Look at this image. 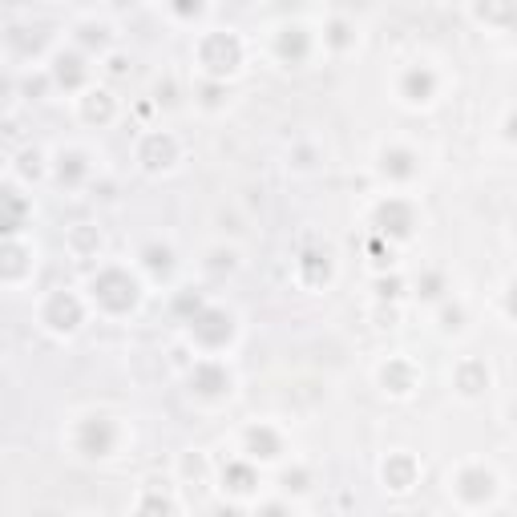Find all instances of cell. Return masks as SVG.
Here are the masks:
<instances>
[{
	"instance_id": "obj_30",
	"label": "cell",
	"mask_w": 517,
	"mask_h": 517,
	"mask_svg": "<svg viewBox=\"0 0 517 517\" xmlns=\"http://www.w3.org/2000/svg\"><path fill=\"white\" fill-rule=\"evenodd\" d=\"M501 138H505L509 146H517V110H509V114H505V122H501Z\"/></svg>"
},
{
	"instance_id": "obj_4",
	"label": "cell",
	"mask_w": 517,
	"mask_h": 517,
	"mask_svg": "<svg viewBox=\"0 0 517 517\" xmlns=\"http://www.w3.org/2000/svg\"><path fill=\"white\" fill-rule=\"evenodd\" d=\"M316 49H320V33L307 29L303 21H283L275 29V37H271V53L287 69H303L307 61L316 57Z\"/></svg>"
},
{
	"instance_id": "obj_10",
	"label": "cell",
	"mask_w": 517,
	"mask_h": 517,
	"mask_svg": "<svg viewBox=\"0 0 517 517\" xmlns=\"http://www.w3.org/2000/svg\"><path fill=\"white\" fill-rule=\"evenodd\" d=\"M231 388H235V376H231L227 360H219V356H202L190 368V392L202 400H227Z\"/></svg>"
},
{
	"instance_id": "obj_6",
	"label": "cell",
	"mask_w": 517,
	"mask_h": 517,
	"mask_svg": "<svg viewBox=\"0 0 517 517\" xmlns=\"http://www.w3.org/2000/svg\"><path fill=\"white\" fill-rule=\"evenodd\" d=\"M122 445V429L114 417H106V412H93V417H85L73 433V449L89 461H101V457H114Z\"/></svg>"
},
{
	"instance_id": "obj_15",
	"label": "cell",
	"mask_w": 517,
	"mask_h": 517,
	"mask_svg": "<svg viewBox=\"0 0 517 517\" xmlns=\"http://www.w3.org/2000/svg\"><path fill=\"white\" fill-rule=\"evenodd\" d=\"M138 162H142L146 170H170V166L178 162V142H174L166 130H154V134H146V138H142V146H138Z\"/></svg>"
},
{
	"instance_id": "obj_1",
	"label": "cell",
	"mask_w": 517,
	"mask_h": 517,
	"mask_svg": "<svg viewBox=\"0 0 517 517\" xmlns=\"http://www.w3.org/2000/svg\"><path fill=\"white\" fill-rule=\"evenodd\" d=\"M194 61L202 69V81H227L239 73L243 65V41L235 29H211L198 37V49H194Z\"/></svg>"
},
{
	"instance_id": "obj_25",
	"label": "cell",
	"mask_w": 517,
	"mask_h": 517,
	"mask_svg": "<svg viewBox=\"0 0 517 517\" xmlns=\"http://www.w3.org/2000/svg\"><path fill=\"white\" fill-rule=\"evenodd\" d=\"M134 517H178V509H174V501H170L166 493H158V489H146V493L138 497V509H134Z\"/></svg>"
},
{
	"instance_id": "obj_22",
	"label": "cell",
	"mask_w": 517,
	"mask_h": 517,
	"mask_svg": "<svg viewBox=\"0 0 517 517\" xmlns=\"http://www.w3.org/2000/svg\"><path fill=\"white\" fill-rule=\"evenodd\" d=\"M453 384L461 396H481L489 388V368L481 360H461L457 372H453Z\"/></svg>"
},
{
	"instance_id": "obj_21",
	"label": "cell",
	"mask_w": 517,
	"mask_h": 517,
	"mask_svg": "<svg viewBox=\"0 0 517 517\" xmlns=\"http://www.w3.org/2000/svg\"><path fill=\"white\" fill-rule=\"evenodd\" d=\"M53 174L61 186H81L89 178V158L81 150H61L57 162H53Z\"/></svg>"
},
{
	"instance_id": "obj_20",
	"label": "cell",
	"mask_w": 517,
	"mask_h": 517,
	"mask_svg": "<svg viewBox=\"0 0 517 517\" xmlns=\"http://www.w3.org/2000/svg\"><path fill=\"white\" fill-rule=\"evenodd\" d=\"M384 481H388V489L408 493L412 485H417V461H412L408 453H392V457L384 461Z\"/></svg>"
},
{
	"instance_id": "obj_27",
	"label": "cell",
	"mask_w": 517,
	"mask_h": 517,
	"mask_svg": "<svg viewBox=\"0 0 517 517\" xmlns=\"http://www.w3.org/2000/svg\"><path fill=\"white\" fill-rule=\"evenodd\" d=\"M473 17L477 21H489V25H501V29H509V25H517V9L513 5H485V9H473Z\"/></svg>"
},
{
	"instance_id": "obj_19",
	"label": "cell",
	"mask_w": 517,
	"mask_h": 517,
	"mask_svg": "<svg viewBox=\"0 0 517 517\" xmlns=\"http://www.w3.org/2000/svg\"><path fill=\"white\" fill-rule=\"evenodd\" d=\"M417 368H412L408 360H388L384 368H380V384H384V392H392V396H408L412 388H417Z\"/></svg>"
},
{
	"instance_id": "obj_3",
	"label": "cell",
	"mask_w": 517,
	"mask_h": 517,
	"mask_svg": "<svg viewBox=\"0 0 517 517\" xmlns=\"http://www.w3.org/2000/svg\"><path fill=\"white\" fill-rule=\"evenodd\" d=\"M372 227H376V235L388 239V243H408L412 235H417V227H421V215H417V206H412V198L388 194V198L376 206Z\"/></svg>"
},
{
	"instance_id": "obj_34",
	"label": "cell",
	"mask_w": 517,
	"mask_h": 517,
	"mask_svg": "<svg viewBox=\"0 0 517 517\" xmlns=\"http://www.w3.org/2000/svg\"><path fill=\"white\" fill-rule=\"evenodd\" d=\"M513 227H517V223H513Z\"/></svg>"
},
{
	"instance_id": "obj_12",
	"label": "cell",
	"mask_w": 517,
	"mask_h": 517,
	"mask_svg": "<svg viewBox=\"0 0 517 517\" xmlns=\"http://www.w3.org/2000/svg\"><path fill=\"white\" fill-rule=\"evenodd\" d=\"M380 178L392 182V186H408L421 178V154L412 146H384L380 150V162H376Z\"/></svg>"
},
{
	"instance_id": "obj_23",
	"label": "cell",
	"mask_w": 517,
	"mask_h": 517,
	"mask_svg": "<svg viewBox=\"0 0 517 517\" xmlns=\"http://www.w3.org/2000/svg\"><path fill=\"white\" fill-rule=\"evenodd\" d=\"M25 211H29V202L21 198V190H5V235L9 239H17L21 235V227H25Z\"/></svg>"
},
{
	"instance_id": "obj_17",
	"label": "cell",
	"mask_w": 517,
	"mask_h": 517,
	"mask_svg": "<svg viewBox=\"0 0 517 517\" xmlns=\"http://www.w3.org/2000/svg\"><path fill=\"white\" fill-rule=\"evenodd\" d=\"M255 485H259V469H255L247 457H239V461H231V465L223 469V489H227L231 497H251Z\"/></svg>"
},
{
	"instance_id": "obj_32",
	"label": "cell",
	"mask_w": 517,
	"mask_h": 517,
	"mask_svg": "<svg viewBox=\"0 0 517 517\" xmlns=\"http://www.w3.org/2000/svg\"><path fill=\"white\" fill-rule=\"evenodd\" d=\"M505 312H509V320H517V279H509V287H505Z\"/></svg>"
},
{
	"instance_id": "obj_31",
	"label": "cell",
	"mask_w": 517,
	"mask_h": 517,
	"mask_svg": "<svg viewBox=\"0 0 517 517\" xmlns=\"http://www.w3.org/2000/svg\"><path fill=\"white\" fill-rule=\"evenodd\" d=\"M170 13H174V17H186V21H202V17H206V5H194V9H190V5H174Z\"/></svg>"
},
{
	"instance_id": "obj_26",
	"label": "cell",
	"mask_w": 517,
	"mask_h": 517,
	"mask_svg": "<svg viewBox=\"0 0 517 517\" xmlns=\"http://www.w3.org/2000/svg\"><path fill=\"white\" fill-rule=\"evenodd\" d=\"M417 295H421V299H429V303H445V299H449V283H445V275H441V271L421 275Z\"/></svg>"
},
{
	"instance_id": "obj_13",
	"label": "cell",
	"mask_w": 517,
	"mask_h": 517,
	"mask_svg": "<svg viewBox=\"0 0 517 517\" xmlns=\"http://www.w3.org/2000/svg\"><path fill=\"white\" fill-rule=\"evenodd\" d=\"M283 453H287V441H283V433H279L275 425L259 421V425H251V429L243 433V457H247L251 465H267V461H279Z\"/></svg>"
},
{
	"instance_id": "obj_9",
	"label": "cell",
	"mask_w": 517,
	"mask_h": 517,
	"mask_svg": "<svg viewBox=\"0 0 517 517\" xmlns=\"http://www.w3.org/2000/svg\"><path fill=\"white\" fill-rule=\"evenodd\" d=\"M49 77H53V85L65 89V93H89V89H93V57L81 53L77 45L57 49V53H53V65H49Z\"/></svg>"
},
{
	"instance_id": "obj_7",
	"label": "cell",
	"mask_w": 517,
	"mask_h": 517,
	"mask_svg": "<svg viewBox=\"0 0 517 517\" xmlns=\"http://www.w3.org/2000/svg\"><path fill=\"white\" fill-rule=\"evenodd\" d=\"M449 489H453V497L461 501V505H469V509H485V505H493L497 501V473L489 469V465H481V461H469V465H461L453 477H449Z\"/></svg>"
},
{
	"instance_id": "obj_14",
	"label": "cell",
	"mask_w": 517,
	"mask_h": 517,
	"mask_svg": "<svg viewBox=\"0 0 517 517\" xmlns=\"http://www.w3.org/2000/svg\"><path fill=\"white\" fill-rule=\"evenodd\" d=\"M320 45H324L328 53H336V57L352 53V49L360 45V25H356V17H348V13H328V17H324V29H320Z\"/></svg>"
},
{
	"instance_id": "obj_18",
	"label": "cell",
	"mask_w": 517,
	"mask_h": 517,
	"mask_svg": "<svg viewBox=\"0 0 517 517\" xmlns=\"http://www.w3.org/2000/svg\"><path fill=\"white\" fill-rule=\"evenodd\" d=\"M114 114H118V101H114L110 89H97V85H93L89 93H81V118H85V122L106 126Z\"/></svg>"
},
{
	"instance_id": "obj_2",
	"label": "cell",
	"mask_w": 517,
	"mask_h": 517,
	"mask_svg": "<svg viewBox=\"0 0 517 517\" xmlns=\"http://www.w3.org/2000/svg\"><path fill=\"white\" fill-rule=\"evenodd\" d=\"M138 295H142V283L126 267H101L89 279V299L110 316H126L130 307H138Z\"/></svg>"
},
{
	"instance_id": "obj_5",
	"label": "cell",
	"mask_w": 517,
	"mask_h": 517,
	"mask_svg": "<svg viewBox=\"0 0 517 517\" xmlns=\"http://www.w3.org/2000/svg\"><path fill=\"white\" fill-rule=\"evenodd\" d=\"M186 324H190V340L202 352H223L235 340V316L227 312V307H215V303H202Z\"/></svg>"
},
{
	"instance_id": "obj_29",
	"label": "cell",
	"mask_w": 517,
	"mask_h": 517,
	"mask_svg": "<svg viewBox=\"0 0 517 517\" xmlns=\"http://www.w3.org/2000/svg\"><path fill=\"white\" fill-rule=\"evenodd\" d=\"M255 517H295V513H291V501H267V505H259Z\"/></svg>"
},
{
	"instance_id": "obj_24",
	"label": "cell",
	"mask_w": 517,
	"mask_h": 517,
	"mask_svg": "<svg viewBox=\"0 0 517 517\" xmlns=\"http://www.w3.org/2000/svg\"><path fill=\"white\" fill-rule=\"evenodd\" d=\"M142 267H146L154 279H166V275L174 271V251L162 247V243H150V247H142Z\"/></svg>"
},
{
	"instance_id": "obj_11",
	"label": "cell",
	"mask_w": 517,
	"mask_h": 517,
	"mask_svg": "<svg viewBox=\"0 0 517 517\" xmlns=\"http://www.w3.org/2000/svg\"><path fill=\"white\" fill-rule=\"evenodd\" d=\"M41 324L49 328V332H57V336H73L81 324H85V303L73 295V291H53L49 299H45V307H41Z\"/></svg>"
},
{
	"instance_id": "obj_8",
	"label": "cell",
	"mask_w": 517,
	"mask_h": 517,
	"mask_svg": "<svg viewBox=\"0 0 517 517\" xmlns=\"http://www.w3.org/2000/svg\"><path fill=\"white\" fill-rule=\"evenodd\" d=\"M437 93H441V73H437V65L412 61V65L400 69V77H396V97L404 101V106H433Z\"/></svg>"
},
{
	"instance_id": "obj_16",
	"label": "cell",
	"mask_w": 517,
	"mask_h": 517,
	"mask_svg": "<svg viewBox=\"0 0 517 517\" xmlns=\"http://www.w3.org/2000/svg\"><path fill=\"white\" fill-rule=\"evenodd\" d=\"M81 53H89V57H106L110 53V45H114V25L110 21H97V17H85L81 25H77V41H73Z\"/></svg>"
},
{
	"instance_id": "obj_33",
	"label": "cell",
	"mask_w": 517,
	"mask_h": 517,
	"mask_svg": "<svg viewBox=\"0 0 517 517\" xmlns=\"http://www.w3.org/2000/svg\"><path fill=\"white\" fill-rule=\"evenodd\" d=\"M215 517H247V513H243V509H235V505H219V509H215Z\"/></svg>"
},
{
	"instance_id": "obj_28",
	"label": "cell",
	"mask_w": 517,
	"mask_h": 517,
	"mask_svg": "<svg viewBox=\"0 0 517 517\" xmlns=\"http://www.w3.org/2000/svg\"><path fill=\"white\" fill-rule=\"evenodd\" d=\"M441 328L445 332H461L465 328V307L461 303H453V299L441 303Z\"/></svg>"
}]
</instances>
